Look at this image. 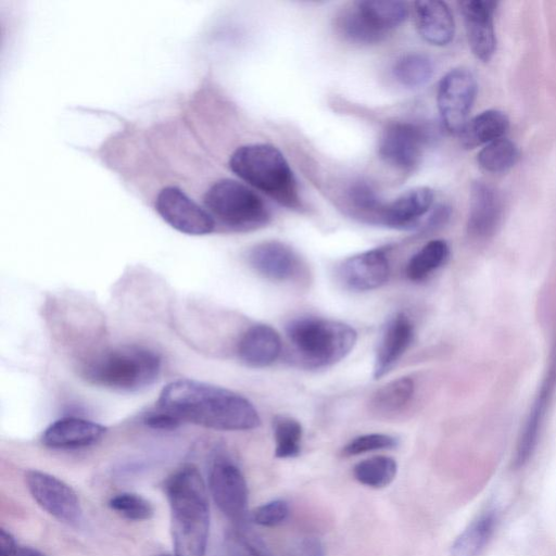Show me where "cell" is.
Wrapping results in <instances>:
<instances>
[{"mask_svg":"<svg viewBox=\"0 0 556 556\" xmlns=\"http://www.w3.org/2000/svg\"><path fill=\"white\" fill-rule=\"evenodd\" d=\"M109 504L114 511L129 520H147L153 515L150 502L135 493L116 494Z\"/></svg>","mask_w":556,"mask_h":556,"instance_id":"obj_31","label":"cell"},{"mask_svg":"<svg viewBox=\"0 0 556 556\" xmlns=\"http://www.w3.org/2000/svg\"><path fill=\"white\" fill-rule=\"evenodd\" d=\"M414 390V381L409 377L397 378L376 391L370 407L378 415L395 414L410 401Z\"/></svg>","mask_w":556,"mask_h":556,"instance_id":"obj_25","label":"cell"},{"mask_svg":"<svg viewBox=\"0 0 556 556\" xmlns=\"http://www.w3.org/2000/svg\"><path fill=\"white\" fill-rule=\"evenodd\" d=\"M395 459L384 455L372 456L357 463L353 468L354 478L363 485L372 489L388 486L396 477Z\"/></svg>","mask_w":556,"mask_h":556,"instance_id":"obj_26","label":"cell"},{"mask_svg":"<svg viewBox=\"0 0 556 556\" xmlns=\"http://www.w3.org/2000/svg\"><path fill=\"white\" fill-rule=\"evenodd\" d=\"M143 422L146 426L157 430H174L182 424L174 415L159 408L146 414Z\"/></svg>","mask_w":556,"mask_h":556,"instance_id":"obj_36","label":"cell"},{"mask_svg":"<svg viewBox=\"0 0 556 556\" xmlns=\"http://www.w3.org/2000/svg\"><path fill=\"white\" fill-rule=\"evenodd\" d=\"M281 339L268 325L257 324L250 327L238 343V356L243 364L254 368L271 365L280 355Z\"/></svg>","mask_w":556,"mask_h":556,"instance_id":"obj_22","label":"cell"},{"mask_svg":"<svg viewBox=\"0 0 556 556\" xmlns=\"http://www.w3.org/2000/svg\"><path fill=\"white\" fill-rule=\"evenodd\" d=\"M25 482L34 500L51 516L70 525L80 521L78 496L64 481L43 471L28 470Z\"/></svg>","mask_w":556,"mask_h":556,"instance_id":"obj_10","label":"cell"},{"mask_svg":"<svg viewBox=\"0 0 556 556\" xmlns=\"http://www.w3.org/2000/svg\"><path fill=\"white\" fill-rule=\"evenodd\" d=\"M233 174L287 207H299L300 197L293 172L283 154L270 144L250 143L229 157Z\"/></svg>","mask_w":556,"mask_h":556,"instance_id":"obj_3","label":"cell"},{"mask_svg":"<svg viewBox=\"0 0 556 556\" xmlns=\"http://www.w3.org/2000/svg\"><path fill=\"white\" fill-rule=\"evenodd\" d=\"M105 432V427L91 420L63 417L46 428L41 441L51 448H78L97 443Z\"/></svg>","mask_w":556,"mask_h":556,"instance_id":"obj_19","label":"cell"},{"mask_svg":"<svg viewBox=\"0 0 556 556\" xmlns=\"http://www.w3.org/2000/svg\"><path fill=\"white\" fill-rule=\"evenodd\" d=\"M519 156L516 144L507 138H500L483 146L478 153L479 166L489 173H503L511 168Z\"/></svg>","mask_w":556,"mask_h":556,"instance_id":"obj_28","label":"cell"},{"mask_svg":"<svg viewBox=\"0 0 556 556\" xmlns=\"http://www.w3.org/2000/svg\"><path fill=\"white\" fill-rule=\"evenodd\" d=\"M203 204L214 219L236 231L254 230L269 220V211L261 197L230 178L212 184L203 195Z\"/></svg>","mask_w":556,"mask_h":556,"instance_id":"obj_6","label":"cell"},{"mask_svg":"<svg viewBox=\"0 0 556 556\" xmlns=\"http://www.w3.org/2000/svg\"><path fill=\"white\" fill-rule=\"evenodd\" d=\"M468 42L472 53L481 61H489L496 48L493 14L496 3L489 0L459 2Z\"/></svg>","mask_w":556,"mask_h":556,"instance_id":"obj_15","label":"cell"},{"mask_svg":"<svg viewBox=\"0 0 556 556\" xmlns=\"http://www.w3.org/2000/svg\"><path fill=\"white\" fill-rule=\"evenodd\" d=\"M156 408L181 422L222 431L251 430L261 419L254 405L229 389L192 379H178L166 384Z\"/></svg>","mask_w":556,"mask_h":556,"instance_id":"obj_1","label":"cell"},{"mask_svg":"<svg viewBox=\"0 0 556 556\" xmlns=\"http://www.w3.org/2000/svg\"><path fill=\"white\" fill-rule=\"evenodd\" d=\"M434 72L433 63L425 54L409 53L402 56L393 67V74L397 81L409 88L426 85Z\"/></svg>","mask_w":556,"mask_h":556,"instance_id":"obj_29","label":"cell"},{"mask_svg":"<svg viewBox=\"0 0 556 556\" xmlns=\"http://www.w3.org/2000/svg\"><path fill=\"white\" fill-rule=\"evenodd\" d=\"M477 94V80L467 68H454L445 74L438 86L437 102L446 130L459 134Z\"/></svg>","mask_w":556,"mask_h":556,"instance_id":"obj_9","label":"cell"},{"mask_svg":"<svg viewBox=\"0 0 556 556\" xmlns=\"http://www.w3.org/2000/svg\"><path fill=\"white\" fill-rule=\"evenodd\" d=\"M415 24L419 35L429 43L445 46L454 37L455 23L447 4L440 0L414 2Z\"/></svg>","mask_w":556,"mask_h":556,"instance_id":"obj_21","label":"cell"},{"mask_svg":"<svg viewBox=\"0 0 556 556\" xmlns=\"http://www.w3.org/2000/svg\"><path fill=\"white\" fill-rule=\"evenodd\" d=\"M427 140L422 127L394 122L384 128L380 137L379 155L396 168L410 170L419 163Z\"/></svg>","mask_w":556,"mask_h":556,"instance_id":"obj_11","label":"cell"},{"mask_svg":"<svg viewBox=\"0 0 556 556\" xmlns=\"http://www.w3.org/2000/svg\"><path fill=\"white\" fill-rule=\"evenodd\" d=\"M556 391V340L553 345L548 368L539 392L525 421L517 442L514 468L523 467L535 451L541 429Z\"/></svg>","mask_w":556,"mask_h":556,"instance_id":"obj_13","label":"cell"},{"mask_svg":"<svg viewBox=\"0 0 556 556\" xmlns=\"http://www.w3.org/2000/svg\"><path fill=\"white\" fill-rule=\"evenodd\" d=\"M508 125L509 121L503 112L488 110L467 121L458 135L462 144L472 149L502 138Z\"/></svg>","mask_w":556,"mask_h":556,"instance_id":"obj_23","label":"cell"},{"mask_svg":"<svg viewBox=\"0 0 556 556\" xmlns=\"http://www.w3.org/2000/svg\"><path fill=\"white\" fill-rule=\"evenodd\" d=\"M448 254L450 248L444 240L429 241L408 261L406 276L414 281L425 279L446 262Z\"/></svg>","mask_w":556,"mask_h":556,"instance_id":"obj_27","label":"cell"},{"mask_svg":"<svg viewBox=\"0 0 556 556\" xmlns=\"http://www.w3.org/2000/svg\"><path fill=\"white\" fill-rule=\"evenodd\" d=\"M433 199V191L428 187L410 189L394 201L383 204L376 222L391 228H413L431 208Z\"/></svg>","mask_w":556,"mask_h":556,"instance_id":"obj_17","label":"cell"},{"mask_svg":"<svg viewBox=\"0 0 556 556\" xmlns=\"http://www.w3.org/2000/svg\"><path fill=\"white\" fill-rule=\"evenodd\" d=\"M248 260L260 275L276 281L292 279L301 265L296 253L279 241H265L254 245L249 251Z\"/></svg>","mask_w":556,"mask_h":556,"instance_id":"obj_16","label":"cell"},{"mask_svg":"<svg viewBox=\"0 0 556 556\" xmlns=\"http://www.w3.org/2000/svg\"><path fill=\"white\" fill-rule=\"evenodd\" d=\"M17 546L13 536L7 532L4 529L0 530V556H13Z\"/></svg>","mask_w":556,"mask_h":556,"instance_id":"obj_38","label":"cell"},{"mask_svg":"<svg viewBox=\"0 0 556 556\" xmlns=\"http://www.w3.org/2000/svg\"><path fill=\"white\" fill-rule=\"evenodd\" d=\"M13 556H45V555L36 549H33L29 547H23V548H18Z\"/></svg>","mask_w":556,"mask_h":556,"instance_id":"obj_39","label":"cell"},{"mask_svg":"<svg viewBox=\"0 0 556 556\" xmlns=\"http://www.w3.org/2000/svg\"><path fill=\"white\" fill-rule=\"evenodd\" d=\"M175 556H204L210 531V506L204 480L187 465L166 483Z\"/></svg>","mask_w":556,"mask_h":556,"instance_id":"obj_2","label":"cell"},{"mask_svg":"<svg viewBox=\"0 0 556 556\" xmlns=\"http://www.w3.org/2000/svg\"><path fill=\"white\" fill-rule=\"evenodd\" d=\"M289 515V505L283 500L267 502L252 513V519L263 527H275L283 522Z\"/></svg>","mask_w":556,"mask_h":556,"instance_id":"obj_34","label":"cell"},{"mask_svg":"<svg viewBox=\"0 0 556 556\" xmlns=\"http://www.w3.org/2000/svg\"><path fill=\"white\" fill-rule=\"evenodd\" d=\"M397 445V439L384 433H369L354 438L343 448V456H355L372 451L390 450Z\"/></svg>","mask_w":556,"mask_h":556,"instance_id":"obj_32","label":"cell"},{"mask_svg":"<svg viewBox=\"0 0 556 556\" xmlns=\"http://www.w3.org/2000/svg\"><path fill=\"white\" fill-rule=\"evenodd\" d=\"M301 551L303 556H325L323 543L316 538H307L302 542Z\"/></svg>","mask_w":556,"mask_h":556,"instance_id":"obj_37","label":"cell"},{"mask_svg":"<svg viewBox=\"0 0 556 556\" xmlns=\"http://www.w3.org/2000/svg\"><path fill=\"white\" fill-rule=\"evenodd\" d=\"M162 370L161 356L141 345H121L110 349L84 369L85 378L96 384L115 391L132 392L153 384Z\"/></svg>","mask_w":556,"mask_h":556,"instance_id":"obj_4","label":"cell"},{"mask_svg":"<svg viewBox=\"0 0 556 556\" xmlns=\"http://www.w3.org/2000/svg\"><path fill=\"white\" fill-rule=\"evenodd\" d=\"M496 521V514L491 510L477 517L455 539L451 546V556H479L490 541Z\"/></svg>","mask_w":556,"mask_h":556,"instance_id":"obj_24","label":"cell"},{"mask_svg":"<svg viewBox=\"0 0 556 556\" xmlns=\"http://www.w3.org/2000/svg\"><path fill=\"white\" fill-rule=\"evenodd\" d=\"M341 282L355 291H369L384 285L390 275L388 249L368 250L344 260L338 269Z\"/></svg>","mask_w":556,"mask_h":556,"instance_id":"obj_14","label":"cell"},{"mask_svg":"<svg viewBox=\"0 0 556 556\" xmlns=\"http://www.w3.org/2000/svg\"><path fill=\"white\" fill-rule=\"evenodd\" d=\"M208 491L228 518L240 520L247 513L248 485L241 470L226 459L216 460L208 473Z\"/></svg>","mask_w":556,"mask_h":556,"instance_id":"obj_12","label":"cell"},{"mask_svg":"<svg viewBox=\"0 0 556 556\" xmlns=\"http://www.w3.org/2000/svg\"><path fill=\"white\" fill-rule=\"evenodd\" d=\"M414 337V327L404 313H397L386 325L378 343L374 378L388 374L408 349Z\"/></svg>","mask_w":556,"mask_h":556,"instance_id":"obj_20","label":"cell"},{"mask_svg":"<svg viewBox=\"0 0 556 556\" xmlns=\"http://www.w3.org/2000/svg\"><path fill=\"white\" fill-rule=\"evenodd\" d=\"M349 197L357 210L376 220L383 204L370 186L366 182H356L351 187Z\"/></svg>","mask_w":556,"mask_h":556,"instance_id":"obj_33","label":"cell"},{"mask_svg":"<svg viewBox=\"0 0 556 556\" xmlns=\"http://www.w3.org/2000/svg\"><path fill=\"white\" fill-rule=\"evenodd\" d=\"M276 442L275 456L290 458L299 455L303 429L301 424L289 416L277 415L273 421Z\"/></svg>","mask_w":556,"mask_h":556,"instance_id":"obj_30","label":"cell"},{"mask_svg":"<svg viewBox=\"0 0 556 556\" xmlns=\"http://www.w3.org/2000/svg\"><path fill=\"white\" fill-rule=\"evenodd\" d=\"M503 206L498 192L482 181H476L470 190L468 232L479 239L494 235L502 219Z\"/></svg>","mask_w":556,"mask_h":556,"instance_id":"obj_18","label":"cell"},{"mask_svg":"<svg viewBox=\"0 0 556 556\" xmlns=\"http://www.w3.org/2000/svg\"><path fill=\"white\" fill-rule=\"evenodd\" d=\"M287 337L300 359L311 368L329 367L353 350L357 333L348 324L318 317L290 321Z\"/></svg>","mask_w":556,"mask_h":556,"instance_id":"obj_5","label":"cell"},{"mask_svg":"<svg viewBox=\"0 0 556 556\" xmlns=\"http://www.w3.org/2000/svg\"><path fill=\"white\" fill-rule=\"evenodd\" d=\"M154 205L162 219L179 232L203 236L215 228V219L208 211L177 186L162 188Z\"/></svg>","mask_w":556,"mask_h":556,"instance_id":"obj_8","label":"cell"},{"mask_svg":"<svg viewBox=\"0 0 556 556\" xmlns=\"http://www.w3.org/2000/svg\"><path fill=\"white\" fill-rule=\"evenodd\" d=\"M406 2L395 0H365L355 2L339 20L343 36L356 43H375L407 16Z\"/></svg>","mask_w":556,"mask_h":556,"instance_id":"obj_7","label":"cell"},{"mask_svg":"<svg viewBox=\"0 0 556 556\" xmlns=\"http://www.w3.org/2000/svg\"><path fill=\"white\" fill-rule=\"evenodd\" d=\"M160 556H169V555H160Z\"/></svg>","mask_w":556,"mask_h":556,"instance_id":"obj_40","label":"cell"},{"mask_svg":"<svg viewBox=\"0 0 556 556\" xmlns=\"http://www.w3.org/2000/svg\"><path fill=\"white\" fill-rule=\"evenodd\" d=\"M228 556H268L255 542L240 532H232L227 538Z\"/></svg>","mask_w":556,"mask_h":556,"instance_id":"obj_35","label":"cell"}]
</instances>
